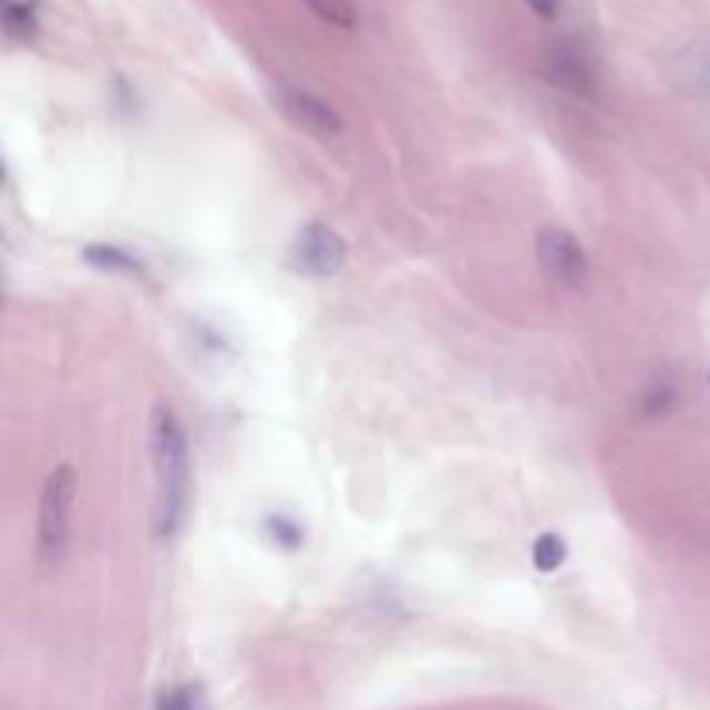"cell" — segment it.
<instances>
[{
	"label": "cell",
	"instance_id": "6da1fadb",
	"mask_svg": "<svg viewBox=\"0 0 710 710\" xmlns=\"http://www.w3.org/2000/svg\"><path fill=\"white\" fill-rule=\"evenodd\" d=\"M153 464H156V510L153 524L160 537H171L191 500V457H187V433L181 420L167 405L153 413Z\"/></svg>",
	"mask_w": 710,
	"mask_h": 710
},
{
	"label": "cell",
	"instance_id": "7a4b0ae2",
	"mask_svg": "<svg viewBox=\"0 0 710 710\" xmlns=\"http://www.w3.org/2000/svg\"><path fill=\"white\" fill-rule=\"evenodd\" d=\"M73 496H76V472L70 464H60L42 485V500H39V562L42 565H56L66 555L70 544V513H73Z\"/></svg>",
	"mask_w": 710,
	"mask_h": 710
},
{
	"label": "cell",
	"instance_id": "3957f363",
	"mask_svg": "<svg viewBox=\"0 0 710 710\" xmlns=\"http://www.w3.org/2000/svg\"><path fill=\"white\" fill-rule=\"evenodd\" d=\"M534 250H537V264L541 270L548 275L552 281L565 285V288H583L589 278V257L583 250V243L572 236L565 226H541L537 239H534Z\"/></svg>",
	"mask_w": 710,
	"mask_h": 710
},
{
	"label": "cell",
	"instance_id": "277c9868",
	"mask_svg": "<svg viewBox=\"0 0 710 710\" xmlns=\"http://www.w3.org/2000/svg\"><path fill=\"white\" fill-rule=\"evenodd\" d=\"M291 264L302 270V275L333 278L347 264V239L330 226L312 223L298 233L295 247H291Z\"/></svg>",
	"mask_w": 710,
	"mask_h": 710
},
{
	"label": "cell",
	"instance_id": "5b68a950",
	"mask_svg": "<svg viewBox=\"0 0 710 710\" xmlns=\"http://www.w3.org/2000/svg\"><path fill=\"white\" fill-rule=\"evenodd\" d=\"M544 70L555 80L558 88L572 91V94H593L596 88V66L589 60L586 45H579L576 39H552L544 45Z\"/></svg>",
	"mask_w": 710,
	"mask_h": 710
},
{
	"label": "cell",
	"instance_id": "8992f818",
	"mask_svg": "<svg viewBox=\"0 0 710 710\" xmlns=\"http://www.w3.org/2000/svg\"><path fill=\"white\" fill-rule=\"evenodd\" d=\"M275 104L281 107V115L288 122H295L298 128L309 132V135H322V140H330V135L343 132V119L333 112V107L326 104L322 97L302 91V88L278 84L275 88Z\"/></svg>",
	"mask_w": 710,
	"mask_h": 710
},
{
	"label": "cell",
	"instance_id": "52a82bcc",
	"mask_svg": "<svg viewBox=\"0 0 710 710\" xmlns=\"http://www.w3.org/2000/svg\"><path fill=\"white\" fill-rule=\"evenodd\" d=\"M42 29L39 0H4V32L18 42H32Z\"/></svg>",
	"mask_w": 710,
	"mask_h": 710
},
{
	"label": "cell",
	"instance_id": "ba28073f",
	"mask_svg": "<svg viewBox=\"0 0 710 710\" xmlns=\"http://www.w3.org/2000/svg\"><path fill=\"white\" fill-rule=\"evenodd\" d=\"M84 260L94 264L97 270H112V275H143V264L135 260L132 254H125L122 247H104V243L88 247Z\"/></svg>",
	"mask_w": 710,
	"mask_h": 710
},
{
	"label": "cell",
	"instance_id": "9c48e42d",
	"mask_svg": "<svg viewBox=\"0 0 710 710\" xmlns=\"http://www.w3.org/2000/svg\"><path fill=\"white\" fill-rule=\"evenodd\" d=\"M306 8L326 24H337V29H353L358 24V8L350 0H306Z\"/></svg>",
	"mask_w": 710,
	"mask_h": 710
},
{
	"label": "cell",
	"instance_id": "30bf717a",
	"mask_svg": "<svg viewBox=\"0 0 710 710\" xmlns=\"http://www.w3.org/2000/svg\"><path fill=\"white\" fill-rule=\"evenodd\" d=\"M534 568L537 572H555V568H562V562H565V555H568V548H565V541L558 537V534H541L537 541H534Z\"/></svg>",
	"mask_w": 710,
	"mask_h": 710
},
{
	"label": "cell",
	"instance_id": "8fae6325",
	"mask_svg": "<svg viewBox=\"0 0 710 710\" xmlns=\"http://www.w3.org/2000/svg\"><path fill=\"white\" fill-rule=\"evenodd\" d=\"M156 710H205L202 687H171L156 700Z\"/></svg>",
	"mask_w": 710,
	"mask_h": 710
},
{
	"label": "cell",
	"instance_id": "7c38bea8",
	"mask_svg": "<svg viewBox=\"0 0 710 710\" xmlns=\"http://www.w3.org/2000/svg\"><path fill=\"white\" fill-rule=\"evenodd\" d=\"M270 534H275V541L281 544V548H298V541H302L298 527L288 521H270Z\"/></svg>",
	"mask_w": 710,
	"mask_h": 710
},
{
	"label": "cell",
	"instance_id": "4fadbf2b",
	"mask_svg": "<svg viewBox=\"0 0 710 710\" xmlns=\"http://www.w3.org/2000/svg\"><path fill=\"white\" fill-rule=\"evenodd\" d=\"M524 4L541 18V21H555L562 14V0H524Z\"/></svg>",
	"mask_w": 710,
	"mask_h": 710
}]
</instances>
